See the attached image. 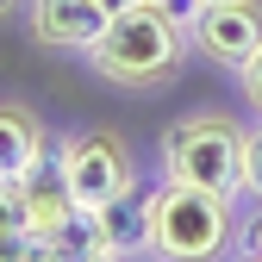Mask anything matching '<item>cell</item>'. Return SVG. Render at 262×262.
Returning <instances> with one entry per match:
<instances>
[{
    "mask_svg": "<svg viewBox=\"0 0 262 262\" xmlns=\"http://www.w3.org/2000/svg\"><path fill=\"white\" fill-rule=\"evenodd\" d=\"M181 56H187V31L175 19H162L150 0L113 13L106 31L88 50L94 75H106L113 88H156V81H169L181 69Z\"/></svg>",
    "mask_w": 262,
    "mask_h": 262,
    "instance_id": "1",
    "label": "cell"
},
{
    "mask_svg": "<svg viewBox=\"0 0 262 262\" xmlns=\"http://www.w3.org/2000/svg\"><path fill=\"white\" fill-rule=\"evenodd\" d=\"M231 244V200L162 175L150 187V256L156 262H212Z\"/></svg>",
    "mask_w": 262,
    "mask_h": 262,
    "instance_id": "2",
    "label": "cell"
},
{
    "mask_svg": "<svg viewBox=\"0 0 262 262\" xmlns=\"http://www.w3.org/2000/svg\"><path fill=\"white\" fill-rule=\"evenodd\" d=\"M244 150H250V131L237 119L187 113L162 131V175L231 200V193H244Z\"/></svg>",
    "mask_w": 262,
    "mask_h": 262,
    "instance_id": "3",
    "label": "cell"
},
{
    "mask_svg": "<svg viewBox=\"0 0 262 262\" xmlns=\"http://www.w3.org/2000/svg\"><path fill=\"white\" fill-rule=\"evenodd\" d=\"M62 169H69V193L81 206H106L113 193L138 187V169H131V150L119 131H81V138H62Z\"/></svg>",
    "mask_w": 262,
    "mask_h": 262,
    "instance_id": "4",
    "label": "cell"
},
{
    "mask_svg": "<svg viewBox=\"0 0 262 262\" xmlns=\"http://www.w3.org/2000/svg\"><path fill=\"white\" fill-rule=\"evenodd\" d=\"M187 38H193V50H200L206 62L244 69V62L262 50V7H256V0H212Z\"/></svg>",
    "mask_w": 262,
    "mask_h": 262,
    "instance_id": "5",
    "label": "cell"
},
{
    "mask_svg": "<svg viewBox=\"0 0 262 262\" xmlns=\"http://www.w3.org/2000/svg\"><path fill=\"white\" fill-rule=\"evenodd\" d=\"M106 7L100 0H31V38H38L44 50H75L88 56L94 38L106 31Z\"/></svg>",
    "mask_w": 262,
    "mask_h": 262,
    "instance_id": "6",
    "label": "cell"
},
{
    "mask_svg": "<svg viewBox=\"0 0 262 262\" xmlns=\"http://www.w3.org/2000/svg\"><path fill=\"white\" fill-rule=\"evenodd\" d=\"M75 206H81V200L69 193V169H62V150L50 144V150L38 156V169L19 181V212H25V231H31V237H44V231H56V225L69 219Z\"/></svg>",
    "mask_w": 262,
    "mask_h": 262,
    "instance_id": "7",
    "label": "cell"
},
{
    "mask_svg": "<svg viewBox=\"0 0 262 262\" xmlns=\"http://www.w3.org/2000/svg\"><path fill=\"white\" fill-rule=\"evenodd\" d=\"M50 150V131H44V119L31 113V106H19V100H0V181H25L31 169H38V156Z\"/></svg>",
    "mask_w": 262,
    "mask_h": 262,
    "instance_id": "8",
    "label": "cell"
},
{
    "mask_svg": "<svg viewBox=\"0 0 262 262\" xmlns=\"http://www.w3.org/2000/svg\"><path fill=\"white\" fill-rule=\"evenodd\" d=\"M94 219H100V237H106V250H113V256L150 250V193H144V187L113 193L106 206H94Z\"/></svg>",
    "mask_w": 262,
    "mask_h": 262,
    "instance_id": "9",
    "label": "cell"
},
{
    "mask_svg": "<svg viewBox=\"0 0 262 262\" xmlns=\"http://www.w3.org/2000/svg\"><path fill=\"white\" fill-rule=\"evenodd\" d=\"M150 7H156L162 19H175L181 31H193V25H200V13L212 7V0H150Z\"/></svg>",
    "mask_w": 262,
    "mask_h": 262,
    "instance_id": "10",
    "label": "cell"
},
{
    "mask_svg": "<svg viewBox=\"0 0 262 262\" xmlns=\"http://www.w3.org/2000/svg\"><path fill=\"white\" fill-rule=\"evenodd\" d=\"M244 193L262 200V125L250 131V150H244Z\"/></svg>",
    "mask_w": 262,
    "mask_h": 262,
    "instance_id": "11",
    "label": "cell"
},
{
    "mask_svg": "<svg viewBox=\"0 0 262 262\" xmlns=\"http://www.w3.org/2000/svg\"><path fill=\"white\" fill-rule=\"evenodd\" d=\"M237 81H244V100H250V106H256V119H262V50L237 69Z\"/></svg>",
    "mask_w": 262,
    "mask_h": 262,
    "instance_id": "12",
    "label": "cell"
},
{
    "mask_svg": "<svg viewBox=\"0 0 262 262\" xmlns=\"http://www.w3.org/2000/svg\"><path fill=\"white\" fill-rule=\"evenodd\" d=\"M0 262H31V237L25 231H0Z\"/></svg>",
    "mask_w": 262,
    "mask_h": 262,
    "instance_id": "13",
    "label": "cell"
},
{
    "mask_svg": "<svg viewBox=\"0 0 262 262\" xmlns=\"http://www.w3.org/2000/svg\"><path fill=\"white\" fill-rule=\"evenodd\" d=\"M244 250H250V256H262V212L244 225Z\"/></svg>",
    "mask_w": 262,
    "mask_h": 262,
    "instance_id": "14",
    "label": "cell"
},
{
    "mask_svg": "<svg viewBox=\"0 0 262 262\" xmlns=\"http://www.w3.org/2000/svg\"><path fill=\"white\" fill-rule=\"evenodd\" d=\"M100 7H106V13H125V7H138V0H100Z\"/></svg>",
    "mask_w": 262,
    "mask_h": 262,
    "instance_id": "15",
    "label": "cell"
},
{
    "mask_svg": "<svg viewBox=\"0 0 262 262\" xmlns=\"http://www.w3.org/2000/svg\"><path fill=\"white\" fill-rule=\"evenodd\" d=\"M7 13H19V0H0V19H7Z\"/></svg>",
    "mask_w": 262,
    "mask_h": 262,
    "instance_id": "16",
    "label": "cell"
},
{
    "mask_svg": "<svg viewBox=\"0 0 262 262\" xmlns=\"http://www.w3.org/2000/svg\"><path fill=\"white\" fill-rule=\"evenodd\" d=\"M94 262H125V256H113V250H106V256H94Z\"/></svg>",
    "mask_w": 262,
    "mask_h": 262,
    "instance_id": "17",
    "label": "cell"
},
{
    "mask_svg": "<svg viewBox=\"0 0 262 262\" xmlns=\"http://www.w3.org/2000/svg\"><path fill=\"white\" fill-rule=\"evenodd\" d=\"M237 262H262V256H250V250H244V256H237Z\"/></svg>",
    "mask_w": 262,
    "mask_h": 262,
    "instance_id": "18",
    "label": "cell"
}]
</instances>
